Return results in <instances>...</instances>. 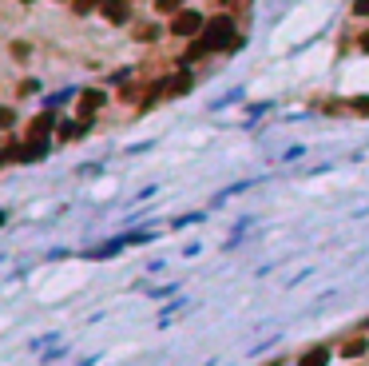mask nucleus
Returning a JSON list of instances; mask_svg holds the SVG:
<instances>
[{
  "label": "nucleus",
  "instance_id": "8",
  "mask_svg": "<svg viewBox=\"0 0 369 366\" xmlns=\"http://www.w3.org/2000/svg\"><path fill=\"white\" fill-rule=\"evenodd\" d=\"M60 135H64V140H80V135H84V123H68Z\"/></svg>",
  "mask_w": 369,
  "mask_h": 366
},
{
  "label": "nucleus",
  "instance_id": "3",
  "mask_svg": "<svg viewBox=\"0 0 369 366\" xmlns=\"http://www.w3.org/2000/svg\"><path fill=\"white\" fill-rule=\"evenodd\" d=\"M103 16H108L111 24H123L131 16V9H127V0H103Z\"/></svg>",
  "mask_w": 369,
  "mask_h": 366
},
{
  "label": "nucleus",
  "instance_id": "12",
  "mask_svg": "<svg viewBox=\"0 0 369 366\" xmlns=\"http://www.w3.org/2000/svg\"><path fill=\"white\" fill-rule=\"evenodd\" d=\"M353 12H358V16H369V0H353Z\"/></svg>",
  "mask_w": 369,
  "mask_h": 366
},
{
  "label": "nucleus",
  "instance_id": "13",
  "mask_svg": "<svg viewBox=\"0 0 369 366\" xmlns=\"http://www.w3.org/2000/svg\"><path fill=\"white\" fill-rule=\"evenodd\" d=\"M353 108H358L361 116H369V100H358V104H353Z\"/></svg>",
  "mask_w": 369,
  "mask_h": 366
},
{
  "label": "nucleus",
  "instance_id": "4",
  "mask_svg": "<svg viewBox=\"0 0 369 366\" xmlns=\"http://www.w3.org/2000/svg\"><path fill=\"white\" fill-rule=\"evenodd\" d=\"M100 108H103V92H84V96H80V116H84V120H91Z\"/></svg>",
  "mask_w": 369,
  "mask_h": 366
},
{
  "label": "nucleus",
  "instance_id": "5",
  "mask_svg": "<svg viewBox=\"0 0 369 366\" xmlns=\"http://www.w3.org/2000/svg\"><path fill=\"white\" fill-rule=\"evenodd\" d=\"M48 128H52V112L36 116V120H32V128H28V140H44V135H48Z\"/></svg>",
  "mask_w": 369,
  "mask_h": 366
},
{
  "label": "nucleus",
  "instance_id": "14",
  "mask_svg": "<svg viewBox=\"0 0 369 366\" xmlns=\"http://www.w3.org/2000/svg\"><path fill=\"white\" fill-rule=\"evenodd\" d=\"M361 48H365V52H369V32H365V36H361Z\"/></svg>",
  "mask_w": 369,
  "mask_h": 366
},
{
  "label": "nucleus",
  "instance_id": "9",
  "mask_svg": "<svg viewBox=\"0 0 369 366\" xmlns=\"http://www.w3.org/2000/svg\"><path fill=\"white\" fill-rule=\"evenodd\" d=\"M12 123H16V116H12V108H0V132H4V128H12Z\"/></svg>",
  "mask_w": 369,
  "mask_h": 366
},
{
  "label": "nucleus",
  "instance_id": "6",
  "mask_svg": "<svg viewBox=\"0 0 369 366\" xmlns=\"http://www.w3.org/2000/svg\"><path fill=\"white\" fill-rule=\"evenodd\" d=\"M326 362H329V350H326V346H314V350H310L298 366H326Z\"/></svg>",
  "mask_w": 369,
  "mask_h": 366
},
{
  "label": "nucleus",
  "instance_id": "11",
  "mask_svg": "<svg viewBox=\"0 0 369 366\" xmlns=\"http://www.w3.org/2000/svg\"><path fill=\"white\" fill-rule=\"evenodd\" d=\"M155 4H159V12H175L183 4V0H155Z\"/></svg>",
  "mask_w": 369,
  "mask_h": 366
},
{
  "label": "nucleus",
  "instance_id": "2",
  "mask_svg": "<svg viewBox=\"0 0 369 366\" xmlns=\"http://www.w3.org/2000/svg\"><path fill=\"white\" fill-rule=\"evenodd\" d=\"M199 28H203V16H199V12H179V16L171 21V32H175V36H195Z\"/></svg>",
  "mask_w": 369,
  "mask_h": 366
},
{
  "label": "nucleus",
  "instance_id": "7",
  "mask_svg": "<svg viewBox=\"0 0 369 366\" xmlns=\"http://www.w3.org/2000/svg\"><path fill=\"white\" fill-rule=\"evenodd\" d=\"M346 355H349V358L365 355V338H349V343H346Z\"/></svg>",
  "mask_w": 369,
  "mask_h": 366
},
{
  "label": "nucleus",
  "instance_id": "10",
  "mask_svg": "<svg viewBox=\"0 0 369 366\" xmlns=\"http://www.w3.org/2000/svg\"><path fill=\"white\" fill-rule=\"evenodd\" d=\"M96 4H100V0H72V9H76V12H91Z\"/></svg>",
  "mask_w": 369,
  "mask_h": 366
},
{
  "label": "nucleus",
  "instance_id": "1",
  "mask_svg": "<svg viewBox=\"0 0 369 366\" xmlns=\"http://www.w3.org/2000/svg\"><path fill=\"white\" fill-rule=\"evenodd\" d=\"M234 24H230V16H215V21L203 24V52H222V48H234Z\"/></svg>",
  "mask_w": 369,
  "mask_h": 366
}]
</instances>
